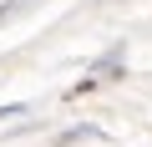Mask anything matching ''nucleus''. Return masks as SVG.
<instances>
[{
	"label": "nucleus",
	"instance_id": "1",
	"mask_svg": "<svg viewBox=\"0 0 152 147\" xmlns=\"http://www.w3.org/2000/svg\"><path fill=\"white\" fill-rule=\"evenodd\" d=\"M117 71H122V51H107V56H102V61L91 66V76H81V81H76V86H71L66 97H81V91H91V86H102L107 76H117Z\"/></svg>",
	"mask_w": 152,
	"mask_h": 147
},
{
	"label": "nucleus",
	"instance_id": "2",
	"mask_svg": "<svg viewBox=\"0 0 152 147\" xmlns=\"http://www.w3.org/2000/svg\"><path fill=\"white\" fill-rule=\"evenodd\" d=\"M31 5H41V0H10V5H0V26L15 20V15H20V10H31Z\"/></svg>",
	"mask_w": 152,
	"mask_h": 147
}]
</instances>
